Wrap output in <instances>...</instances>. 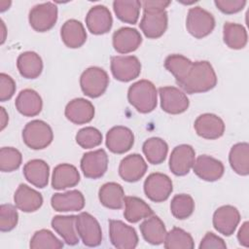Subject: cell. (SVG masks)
<instances>
[{
    "label": "cell",
    "instance_id": "cell-1",
    "mask_svg": "<svg viewBox=\"0 0 249 249\" xmlns=\"http://www.w3.org/2000/svg\"><path fill=\"white\" fill-rule=\"evenodd\" d=\"M217 84L216 73L206 60L193 62L187 77L178 86L187 93H200L212 89Z\"/></svg>",
    "mask_w": 249,
    "mask_h": 249
},
{
    "label": "cell",
    "instance_id": "cell-2",
    "mask_svg": "<svg viewBox=\"0 0 249 249\" xmlns=\"http://www.w3.org/2000/svg\"><path fill=\"white\" fill-rule=\"evenodd\" d=\"M127 99L138 112L143 114L150 113L157 107V89L152 82L140 80L129 87Z\"/></svg>",
    "mask_w": 249,
    "mask_h": 249
},
{
    "label": "cell",
    "instance_id": "cell-3",
    "mask_svg": "<svg viewBox=\"0 0 249 249\" xmlns=\"http://www.w3.org/2000/svg\"><path fill=\"white\" fill-rule=\"evenodd\" d=\"M52 127L44 121L33 120L27 123L22 130L24 144L33 150L47 148L53 141Z\"/></svg>",
    "mask_w": 249,
    "mask_h": 249
},
{
    "label": "cell",
    "instance_id": "cell-4",
    "mask_svg": "<svg viewBox=\"0 0 249 249\" xmlns=\"http://www.w3.org/2000/svg\"><path fill=\"white\" fill-rule=\"evenodd\" d=\"M109 85V77L105 70L97 66L87 68L80 77L81 89L89 97L96 98L102 95Z\"/></svg>",
    "mask_w": 249,
    "mask_h": 249
},
{
    "label": "cell",
    "instance_id": "cell-5",
    "mask_svg": "<svg viewBox=\"0 0 249 249\" xmlns=\"http://www.w3.org/2000/svg\"><path fill=\"white\" fill-rule=\"evenodd\" d=\"M186 27L192 36L196 39H201L213 31L215 18L211 13L196 6L191 8L188 12Z\"/></svg>",
    "mask_w": 249,
    "mask_h": 249
},
{
    "label": "cell",
    "instance_id": "cell-6",
    "mask_svg": "<svg viewBox=\"0 0 249 249\" xmlns=\"http://www.w3.org/2000/svg\"><path fill=\"white\" fill-rule=\"evenodd\" d=\"M167 13L163 9L143 8V16L139 23L140 29L149 39H158L167 28Z\"/></svg>",
    "mask_w": 249,
    "mask_h": 249
},
{
    "label": "cell",
    "instance_id": "cell-7",
    "mask_svg": "<svg viewBox=\"0 0 249 249\" xmlns=\"http://www.w3.org/2000/svg\"><path fill=\"white\" fill-rule=\"evenodd\" d=\"M28 20L35 31H49L57 20V7L52 2L38 4L30 10Z\"/></svg>",
    "mask_w": 249,
    "mask_h": 249
},
{
    "label": "cell",
    "instance_id": "cell-8",
    "mask_svg": "<svg viewBox=\"0 0 249 249\" xmlns=\"http://www.w3.org/2000/svg\"><path fill=\"white\" fill-rule=\"evenodd\" d=\"M76 229L83 243L89 247L100 245L102 231L98 221L89 213L82 212L76 216Z\"/></svg>",
    "mask_w": 249,
    "mask_h": 249
},
{
    "label": "cell",
    "instance_id": "cell-9",
    "mask_svg": "<svg viewBox=\"0 0 249 249\" xmlns=\"http://www.w3.org/2000/svg\"><path fill=\"white\" fill-rule=\"evenodd\" d=\"M172 191V181L163 173H151L144 182V192L146 196L155 202H162L166 200Z\"/></svg>",
    "mask_w": 249,
    "mask_h": 249
},
{
    "label": "cell",
    "instance_id": "cell-10",
    "mask_svg": "<svg viewBox=\"0 0 249 249\" xmlns=\"http://www.w3.org/2000/svg\"><path fill=\"white\" fill-rule=\"evenodd\" d=\"M111 72L121 82L136 79L141 72V63L134 55H116L111 57Z\"/></svg>",
    "mask_w": 249,
    "mask_h": 249
},
{
    "label": "cell",
    "instance_id": "cell-11",
    "mask_svg": "<svg viewBox=\"0 0 249 249\" xmlns=\"http://www.w3.org/2000/svg\"><path fill=\"white\" fill-rule=\"evenodd\" d=\"M109 236L111 243L119 249H133L138 244L136 231L120 220L109 221Z\"/></svg>",
    "mask_w": 249,
    "mask_h": 249
},
{
    "label": "cell",
    "instance_id": "cell-12",
    "mask_svg": "<svg viewBox=\"0 0 249 249\" xmlns=\"http://www.w3.org/2000/svg\"><path fill=\"white\" fill-rule=\"evenodd\" d=\"M161 109L172 115H177L187 111L190 105L187 95L175 87H161L159 89Z\"/></svg>",
    "mask_w": 249,
    "mask_h": 249
},
{
    "label": "cell",
    "instance_id": "cell-13",
    "mask_svg": "<svg viewBox=\"0 0 249 249\" xmlns=\"http://www.w3.org/2000/svg\"><path fill=\"white\" fill-rule=\"evenodd\" d=\"M196 152L191 145L176 146L169 158V168L176 176H184L190 172L195 163Z\"/></svg>",
    "mask_w": 249,
    "mask_h": 249
},
{
    "label": "cell",
    "instance_id": "cell-14",
    "mask_svg": "<svg viewBox=\"0 0 249 249\" xmlns=\"http://www.w3.org/2000/svg\"><path fill=\"white\" fill-rule=\"evenodd\" d=\"M108 167V156L103 149L88 152L81 159V169L87 178L102 177Z\"/></svg>",
    "mask_w": 249,
    "mask_h": 249
},
{
    "label": "cell",
    "instance_id": "cell-15",
    "mask_svg": "<svg viewBox=\"0 0 249 249\" xmlns=\"http://www.w3.org/2000/svg\"><path fill=\"white\" fill-rule=\"evenodd\" d=\"M240 222V214L232 205H223L213 214L214 229L223 235H231Z\"/></svg>",
    "mask_w": 249,
    "mask_h": 249
},
{
    "label": "cell",
    "instance_id": "cell-16",
    "mask_svg": "<svg viewBox=\"0 0 249 249\" xmlns=\"http://www.w3.org/2000/svg\"><path fill=\"white\" fill-rule=\"evenodd\" d=\"M194 127L198 136L204 139H217L224 134L225 124L223 120L215 114L205 113L196 118Z\"/></svg>",
    "mask_w": 249,
    "mask_h": 249
},
{
    "label": "cell",
    "instance_id": "cell-17",
    "mask_svg": "<svg viewBox=\"0 0 249 249\" xmlns=\"http://www.w3.org/2000/svg\"><path fill=\"white\" fill-rule=\"evenodd\" d=\"M133 143V132L123 125L112 127L106 134V146L114 154H124L131 149Z\"/></svg>",
    "mask_w": 249,
    "mask_h": 249
},
{
    "label": "cell",
    "instance_id": "cell-18",
    "mask_svg": "<svg viewBox=\"0 0 249 249\" xmlns=\"http://www.w3.org/2000/svg\"><path fill=\"white\" fill-rule=\"evenodd\" d=\"M86 24L92 34L101 35L107 33L113 24V18L109 9L103 5L90 8L86 16Z\"/></svg>",
    "mask_w": 249,
    "mask_h": 249
},
{
    "label": "cell",
    "instance_id": "cell-19",
    "mask_svg": "<svg viewBox=\"0 0 249 249\" xmlns=\"http://www.w3.org/2000/svg\"><path fill=\"white\" fill-rule=\"evenodd\" d=\"M194 172L202 180L214 182L224 174V165L219 160L207 155L197 157L193 165Z\"/></svg>",
    "mask_w": 249,
    "mask_h": 249
},
{
    "label": "cell",
    "instance_id": "cell-20",
    "mask_svg": "<svg viewBox=\"0 0 249 249\" xmlns=\"http://www.w3.org/2000/svg\"><path fill=\"white\" fill-rule=\"evenodd\" d=\"M147 163L138 154H131L124 158L119 165V174L126 182L140 180L147 171Z\"/></svg>",
    "mask_w": 249,
    "mask_h": 249
},
{
    "label": "cell",
    "instance_id": "cell-21",
    "mask_svg": "<svg viewBox=\"0 0 249 249\" xmlns=\"http://www.w3.org/2000/svg\"><path fill=\"white\" fill-rule=\"evenodd\" d=\"M64 114L67 120L73 124H88L94 117V106L85 98H75L66 105Z\"/></svg>",
    "mask_w": 249,
    "mask_h": 249
},
{
    "label": "cell",
    "instance_id": "cell-22",
    "mask_svg": "<svg viewBox=\"0 0 249 249\" xmlns=\"http://www.w3.org/2000/svg\"><path fill=\"white\" fill-rule=\"evenodd\" d=\"M113 47L120 53H129L138 49L142 42L139 31L131 27H122L113 34Z\"/></svg>",
    "mask_w": 249,
    "mask_h": 249
},
{
    "label": "cell",
    "instance_id": "cell-23",
    "mask_svg": "<svg viewBox=\"0 0 249 249\" xmlns=\"http://www.w3.org/2000/svg\"><path fill=\"white\" fill-rule=\"evenodd\" d=\"M14 201L17 208L23 212H34L43 204L42 195L25 184H20L14 195Z\"/></svg>",
    "mask_w": 249,
    "mask_h": 249
},
{
    "label": "cell",
    "instance_id": "cell-24",
    "mask_svg": "<svg viewBox=\"0 0 249 249\" xmlns=\"http://www.w3.org/2000/svg\"><path fill=\"white\" fill-rule=\"evenodd\" d=\"M52 207L58 212L79 211L85 206L84 195L78 190L54 194L51 198Z\"/></svg>",
    "mask_w": 249,
    "mask_h": 249
},
{
    "label": "cell",
    "instance_id": "cell-25",
    "mask_svg": "<svg viewBox=\"0 0 249 249\" xmlns=\"http://www.w3.org/2000/svg\"><path fill=\"white\" fill-rule=\"evenodd\" d=\"M15 105L21 115L25 117H34L41 112L43 101L36 90L25 89L17 96Z\"/></svg>",
    "mask_w": 249,
    "mask_h": 249
},
{
    "label": "cell",
    "instance_id": "cell-26",
    "mask_svg": "<svg viewBox=\"0 0 249 249\" xmlns=\"http://www.w3.org/2000/svg\"><path fill=\"white\" fill-rule=\"evenodd\" d=\"M60 36L66 47L77 49L87 41V33L84 25L77 19L66 20L60 29Z\"/></svg>",
    "mask_w": 249,
    "mask_h": 249
},
{
    "label": "cell",
    "instance_id": "cell-27",
    "mask_svg": "<svg viewBox=\"0 0 249 249\" xmlns=\"http://www.w3.org/2000/svg\"><path fill=\"white\" fill-rule=\"evenodd\" d=\"M80 182L78 169L69 163H60L56 165L53 172L52 187L54 190H64L75 187Z\"/></svg>",
    "mask_w": 249,
    "mask_h": 249
},
{
    "label": "cell",
    "instance_id": "cell-28",
    "mask_svg": "<svg viewBox=\"0 0 249 249\" xmlns=\"http://www.w3.org/2000/svg\"><path fill=\"white\" fill-rule=\"evenodd\" d=\"M23 175L30 184L42 189L48 185L50 167L43 160H31L24 164Z\"/></svg>",
    "mask_w": 249,
    "mask_h": 249
},
{
    "label": "cell",
    "instance_id": "cell-29",
    "mask_svg": "<svg viewBox=\"0 0 249 249\" xmlns=\"http://www.w3.org/2000/svg\"><path fill=\"white\" fill-rule=\"evenodd\" d=\"M143 238L150 244H161L166 235V229L163 222L158 216H150L139 226Z\"/></svg>",
    "mask_w": 249,
    "mask_h": 249
},
{
    "label": "cell",
    "instance_id": "cell-30",
    "mask_svg": "<svg viewBox=\"0 0 249 249\" xmlns=\"http://www.w3.org/2000/svg\"><path fill=\"white\" fill-rule=\"evenodd\" d=\"M99 201L110 209H121L124 204V192L116 182H108L101 186L98 192Z\"/></svg>",
    "mask_w": 249,
    "mask_h": 249
},
{
    "label": "cell",
    "instance_id": "cell-31",
    "mask_svg": "<svg viewBox=\"0 0 249 249\" xmlns=\"http://www.w3.org/2000/svg\"><path fill=\"white\" fill-rule=\"evenodd\" d=\"M52 227L68 245H76L79 242V234L76 229V216H54L52 220Z\"/></svg>",
    "mask_w": 249,
    "mask_h": 249
},
{
    "label": "cell",
    "instance_id": "cell-32",
    "mask_svg": "<svg viewBox=\"0 0 249 249\" xmlns=\"http://www.w3.org/2000/svg\"><path fill=\"white\" fill-rule=\"evenodd\" d=\"M17 67L23 78L35 79L42 73L43 61L35 52H24L18 55Z\"/></svg>",
    "mask_w": 249,
    "mask_h": 249
},
{
    "label": "cell",
    "instance_id": "cell-33",
    "mask_svg": "<svg viewBox=\"0 0 249 249\" xmlns=\"http://www.w3.org/2000/svg\"><path fill=\"white\" fill-rule=\"evenodd\" d=\"M124 206V216L129 223H137L154 214L152 208L143 199L137 196H125Z\"/></svg>",
    "mask_w": 249,
    "mask_h": 249
},
{
    "label": "cell",
    "instance_id": "cell-34",
    "mask_svg": "<svg viewBox=\"0 0 249 249\" xmlns=\"http://www.w3.org/2000/svg\"><path fill=\"white\" fill-rule=\"evenodd\" d=\"M232 170L242 176L249 174V145L246 142L234 144L229 155Z\"/></svg>",
    "mask_w": 249,
    "mask_h": 249
},
{
    "label": "cell",
    "instance_id": "cell-35",
    "mask_svg": "<svg viewBox=\"0 0 249 249\" xmlns=\"http://www.w3.org/2000/svg\"><path fill=\"white\" fill-rule=\"evenodd\" d=\"M223 39L229 48L240 50L246 46L248 36L243 25L234 22H226L223 26Z\"/></svg>",
    "mask_w": 249,
    "mask_h": 249
},
{
    "label": "cell",
    "instance_id": "cell-36",
    "mask_svg": "<svg viewBox=\"0 0 249 249\" xmlns=\"http://www.w3.org/2000/svg\"><path fill=\"white\" fill-rule=\"evenodd\" d=\"M141 2L137 0H116L113 2V9L117 18L129 24H135L140 14Z\"/></svg>",
    "mask_w": 249,
    "mask_h": 249
},
{
    "label": "cell",
    "instance_id": "cell-37",
    "mask_svg": "<svg viewBox=\"0 0 249 249\" xmlns=\"http://www.w3.org/2000/svg\"><path fill=\"white\" fill-rule=\"evenodd\" d=\"M142 150L150 163L160 164L167 156L168 146L163 139L159 137H151L143 143Z\"/></svg>",
    "mask_w": 249,
    "mask_h": 249
},
{
    "label": "cell",
    "instance_id": "cell-38",
    "mask_svg": "<svg viewBox=\"0 0 249 249\" xmlns=\"http://www.w3.org/2000/svg\"><path fill=\"white\" fill-rule=\"evenodd\" d=\"M193 62L182 54H170L164 60V67L174 76L177 85L188 75Z\"/></svg>",
    "mask_w": 249,
    "mask_h": 249
},
{
    "label": "cell",
    "instance_id": "cell-39",
    "mask_svg": "<svg viewBox=\"0 0 249 249\" xmlns=\"http://www.w3.org/2000/svg\"><path fill=\"white\" fill-rule=\"evenodd\" d=\"M163 242L166 249H193L195 247L192 235L176 227L166 232Z\"/></svg>",
    "mask_w": 249,
    "mask_h": 249
},
{
    "label": "cell",
    "instance_id": "cell-40",
    "mask_svg": "<svg viewBox=\"0 0 249 249\" xmlns=\"http://www.w3.org/2000/svg\"><path fill=\"white\" fill-rule=\"evenodd\" d=\"M195 210V201L190 195L180 194L173 196L170 202L172 215L179 220L189 218Z\"/></svg>",
    "mask_w": 249,
    "mask_h": 249
},
{
    "label": "cell",
    "instance_id": "cell-41",
    "mask_svg": "<svg viewBox=\"0 0 249 249\" xmlns=\"http://www.w3.org/2000/svg\"><path fill=\"white\" fill-rule=\"evenodd\" d=\"M29 246L32 249H59L63 243L49 230H40L33 234Z\"/></svg>",
    "mask_w": 249,
    "mask_h": 249
},
{
    "label": "cell",
    "instance_id": "cell-42",
    "mask_svg": "<svg viewBox=\"0 0 249 249\" xmlns=\"http://www.w3.org/2000/svg\"><path fill=\"white\" fill-rule=\"evenodd\" d=\"M21 153L13 147H3L0 150V170L12 172L17 170L21 163Z\"/></svg>",
    "mask_w": 249,
    "mask_h": 249
},
{
    "label": "cell",
    "instance_id": "cell-43",
    "mask_svg": "<svg viewBox=\"0 0 249 249\" xmlns=\"http://www.w3.org/2000/svg\"><path fill=\"white\" fill-rule=\"evenodd\" d=\"M76 142L83 149L94 148L101 144L102 134L95 127L86 126L77 132Z\"/></svg>",
    "mask_w": 249,
    "mask_h": 249
},
{
    "label": "cell",
    "instance_id": "cell-44",
    "mask_svg": "<svg viewBox=\"0 0 249 249\" xmlns=\"http://www.w3.org/2000/svg\"><path fill=\"white\" fill-rule=\"evenodd\" d=\"M18 221L17 207L12 204H2L0 206V231H10L16 228Z\"/></svg>",
    "mask_w": 249,
    "mask_h": 249
},
{
    "label": "cell",
    "instance_id": "cell-45",
    "mask_svg": "<svg viewBox=\"0 0 249 249\" xmlns=\"http://www.w3.org/2000/svg\"><path fill=\"white\" fill-rule=\"evenodd\" d=\"M16 91V83L14 79L5 74H0V100L2 102L7 101L13 97Z\"/></svg>",
    "mask_w": 249,
    "mask_h": 249
},
{
    "label": "cell",
    "instance_id": "cell-46",
    "mask_svg": "<svg viewBox=\"0 0 249 249\" xmlns=\"http://www.w3.org/2000/svg\"><path fill=\"white\" fill-rule=\"evenodd\" d=\"M214 4L224 14H235L240 12L246 5L245 0H215Z\"/></svg>",
    "mask_w": 249,
    "mask_h": 249
},
{
    "label": "cell",
    "instance_id": "cell-47",
    "mask_svg": "<svg viewBox=\"0 0 249 249\" xmlns=\"http://www.w3.org/2000/svg\"><path fill=\"white\" fill-rule=\"evenodd\" d=\"M209 248L225 249L227 248V245L221 237L214 234L213 232L208 231L205 233L204 237L201 239L199 244V249H209Z\"/></svg>",
    "mask_w": 249,
    "mask_h": 249
},
{
    "label": "cell",
    "instance_id": "cell-48",
    "mask_svg": "<svg viewBox=\"0 0 249 249\" xmlns=\"http://www.w3.org/2000/svg\"><path fill=\"white\" fill-rule=\"evenodd\" d=\"M237 239L244 247L249 246V223L244 222L237 233Z\"/></svg>",
    "mask_w": 249,
    "mask_h": 249
},
{
    "label": "cell",
    "instance_id": "cell-49",
    "mask_svg": "<svg viewBox=\"0 0 249 249\" xmlns=\"http://www.w3.org/2000/svg\"><path fill=\"white\" fill-rule=\"evenodd\" d=\"M170 1H143L141 2L142 8H153V9H163L170 5Z\"/></svg>",
    "mask_w": 249,
    "mask_h": 249
},
{
    "label": "cell",
    "instance_id": "cell-50",
    "mask_svg": "<svg viewBox=\"0 0 249 249\" xmlns=\"http://www.w3.org/2000/svg\"><path fill=\"white\" fill-rule=\"evenodd\" d=\"M9 121V116L4 107H0V124H1V130H3Z\"/></svg>",
    "mask_w": 249,
    "mask_h": 249
},
{
    "label": "cell",
    "instance_id": "cell-51",
    "mask_svg": "<svg viewBox=\"0 0 249 249\" xmlns=\"http://www.w3.org/2000/svg\"><path fill=\"white\" fill-rule=\"evenodd\" d=\"M10 5H11V2H10V1H5V0L0 1V11H1V12L6 11L7 9H9Z\"/></svg>",
    "mask_w": 249,
    "mask_h": 249
},
{
    "label": "cell",
    "instance_id": "cell-52",
    "mask_svg": "<svg viewBox=\"0 0 249 249\" xmlns=\"http://www.w3.org/2000/svg\"><path fill=\"white\" fill-rule=\"evenodd\" d=\"M1 32H2V37H1V44L4 43L5 41V35H6V27H5V24H4V21L3 19H1Z\"/></svg>",
    "mask_w": 249,
    "mask_h": 249
}]
</instances>
